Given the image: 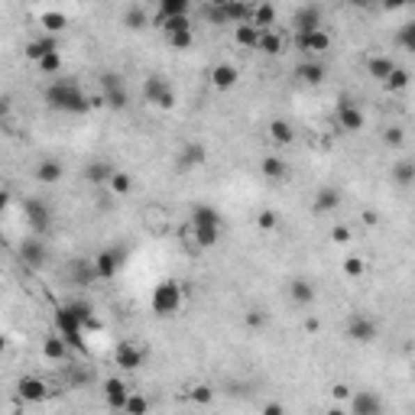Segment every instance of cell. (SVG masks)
<instances>
[{
	"instance_id": "cell-5",
	"label": "cell",
	"mask_w": 415,
	"mask_h": 415,
	"mask_svg": "<svg viewBox=\"0 0 415 415\" xmlns=\"http://www.w3.org/2000/svg\"><path fill=\"white\" fill-rule=\"evenodd\" d=\"M19 260L29 266V269H42L49 260V250H46V240L42 234H26L19 240Z\"/></svg>"
},
{
	"instance_id": "cell-9",
	"label": "cell",
	"mask_w": 415,
	"mask_h": 415,
	"mask_svg": "<svg viewBox=\"0 0 415 415\" xmlns=\"http://www.w3.org/2000/svg\"><path fill=\"white\" fill-rule=\"evenodd\" d=\"M363 123H367V117H363V111H360L354 101H344L338 104V127L340 130H347V133H360L363 130Z\"/></svg>"
},
{
	"instance_id": "cell-27",
	"label": "cell",
	"mask_w": 415,
	"mask_h": 415,
	"mask_svg": "<svg viewBox=\"0 0 415 415\" xmlns=\"http://www.w3.org/2000/svg\"><path fill=\"white\" fill-rule=\"evenodd\" d=\"M393 182H396L399 189H409L415 182V162L409 159V156H402V159L393 166Z\"/></svg>"
},
{
	"instance_id": "cell-22",
	"label": "cell",
	"mask_w": 415,
	"mask_h": 415,
	"mask_svg": "<svg viewBox=\"0 0 415 415\" xmlns=\"http://www.w3.org/2000/svg\"><path fill=\"white\" fill-rule=\"evenodd\" d=\"M260 33H263V29L253 26L250 19H240V23H234V42L240 49H256V42H260Z\"/></svg>"
},
{
	"instance_id": "cell-51",
	"label": "cell",
	"mask_w": 415,
	"mask_h": 415,
	"mask_svg": "<svg viewBox=\"0 0 415 415\" xmlns=\"http://www.w3.org/2000/svg\"><path fill=\"white\" fill-rule=\"evenodd\" d=\"M347 396H350V386L338 383V386H334V399H347Z\"/></svg>"
},
{
	"instance_id": "cell-34",
	"label": "cell",
	"mask_w": 415,
	"mask_h": 415,
	"mask_svg": "<svg viewBox=\"0 0 415 415\" xmlns=\"http://www.w3.org/2000/svg\"><path fill=\"white\" fill-rule=\"evenodd\" d=\"M36 68H39V72H42V75H56L58 68H62V56H58V49H56V52H49V56H42V58H39V62H36Z\"/></svg>"
},
{
	"instance_id": "cell-17",
	"label": "cell",
	"mask_w": 415,
	"mask_h": 415,
	"mask_svg": "<svg viewBox=\"0 0 415 415\" xmlns=\"http://www.w3.org/2000/svg\"><path fill=\"white\" fill-rule=\"evenodd\" d=\"M367 75L373 78V81H386L389 78V72L396 68V58L393 56H383V52H373V56H367Z\"/></svg>"
},
{
	"instance_id": "cell-12",
	"label": "cell",
	"mask_w": 415,
	"mask_h": 415,
	"mask_svg": "<svg viewBox=\"0 0 415 415\" xmlns=\"http://www.w3.org/2000/svg\"><path fill=\"white\" fill-rule=\"evenodd\" d=\"M299 49H302L305 56H321V52L331 49V36L321 26L308 29V33H299Z\"/></svg>"
},
{
	"instance_id": "cell-8",
	"label": "cell",
	"mask_w": 415,
	"mask_h": 415,
	"mask_svg": "<svg viewBox=\"0 0 415 415\" xmlns=\"http://www.w3.org/2000/svg\"><path fill=\"white\" fill-rule=\"evenodd\" d=\"M23 214H26V224H29V234H46L49 224H52V211H49L42 201L29 198L23 205Z\"/></svg>"
},
{
	"instance_id": "cell-47",
	"label": "cell",
	"mask_w": 415,
	"mask_h": 415,
	"mask_svg": "<svg viewBox=\"0 0 415 415\" xmlns=\"http://www.w3.org/2000/svg\"><path fill=\"white\" fill-rule=\"evenodd\" d=\"M191 399H195V402H208V399H211V389H208V386H195Z\"/></svg>"
},
{
	"instance_id": "cell-20",
	"label": "cell",
	"mask_w": 415,
	"mask_h": 415,
	"mask_svg": "<svg viewBox=\"0 0 415 415\" xmlns=\"http://www.w3.org/2000/svg\"><path fill=\"white\" fill-rule=\"evenodd\" d=\"M111 175H113V166L107 159H91L85 166V182L88 185H95V189H107V182H111Z\"/></svg>"
},
{
	"instance_id": "cell-4",
	"label": "cell",
	"mask_w": 415,
	"mask_h": 415,
	"mask_svg": "<svg viewBox=\"0 0 415 415\" xmlns=\"http://www.w3.org/2000/svg\"><path fill=\"white\" fill-rule=\"evenodd\" d=\"M344 334H347L354 344H373V340L379 338V324L370 318L367 311H354V315L347 318V328H344Z\"/></svg>"
},
{
	"instance_id": "cell-25",
	"label": "cell",
	"mask_w": 415,
	"mask_h": 415,
	"mask_svg": "<svg viewBox=\"0 0 415 415\" xmlns=\"http://www.w3.org/2000/svg\"><path fill=\"white\" fill-rule=\"evenodd\" d=\"M56 49H58V46H56V39H52V36L46 33V36H39V39H33V42H26V58L33 62V65H36L39 58L49 56V52H56Z\"/></svg>"
},
{
	"instance_id": "cell-2",
	"label": "cell",
	"mask_w": 415,
	"mask_h": 415,
	"mask_svg": "<svg viewBox=\"0 0 415 415\" xmlns=\"http://www.w3.org/2000/svg\"><path fill=\"white\" fill-rule=\"evenodd\" d=\"M189 230L195 234V240L201 244V250H208V246H214L217 240H221V217H217L214 208L198 205L195 211H191Z\"/></svg>"
},
{
	"instance_id": "cell-46",
	"label": "cell",
	"mask_w": 415,
	"mask_h": 415,
	"mask_svg": "<svg viewBox=\"0 0 415 415\" xmlns=\"http://www.w3.org/2000/svg\"><path fill=\"white\" fill-rule=\"evenodd\" d=\"M331 237H334L338 244H347V240H350V227L338 224V227H334V230H331Z\"/></svg>"
},
{
	"instance_id": "cell-26",
	"label": "cell",
	"mask_w": 415,
	"mask_h": 415,
	"mask_svg": "<svg viewBox=\"0 0 415 415\" xmlns=\"http://www.w3.org/2000/svg\"><path fill=\"white\" fill-rule=\"evenodd\" d=\"M42 354H46L49 360H65L68 357V340L62 338V334H49L46 340H42Z\"/></svg>"
},
{
	"instance_id": "cell-21",
	"label": "cell",
	"mask_w": 415,
	"mask_h": 415,
	"mask_svg": "<svg viewBox=\"0 0 415 415\" xmlns=\"http://www.w3.org/2000/svg\"><path fill=\"white\" fill-rule=\"evenodd\" d=\"M127 396H130V389H127V383H123L120 377L104 379V402H107L111 409H123Z\"/></svg>"
},
{
	"instance_id": "cell-28",
	"label": "cell",
	"mask_w": 415,
	"mask_h": 415,
	"mask_svg": "<svg viewBox=\"0 0 415 415\" xmlns=\"http://www.w3.org/2000/svg\"><path fill=\"white\" fill-rule=\"evenodd\" d=\"M321 26V17H318V7H302L299 13H295V29L299 33H308V29H318Z\"/></svg>"
},
{
	"instance_id": "cell-31",
	"label": "cell",
	"mask_w": 415,
	"mask_h": 415,
	"mask_svg": "<svg viewBox=\"0 0 415 415\" xmlns=\"http://www.w3.org/2000/svg\"><path fill=\"white\" fill-rule=\"evenodd\" d=\"M107 189H111V195H117V198H127V195L133 191V179L127 175V172H117V169H113L111 182H107Z\"/></svg>"
},
{
	"instance_id": "cell-7",
	"label": "cell",
	"mask_w": 415,
	"mask_h": 415,
	"mask_svg": "<svg viewBox=\"0 0 415 415\" xmlns=\"http://www.w3.org/2000/svg\"><path fill=\"white\" fill-rule=\"evenodd\" d=\"M143 227H146V234H156V237H166L172 230V214L166 205H146L140 214Z\"/></svg>"
},
{
	"instance_id": "cell-29",
	"label": "cell",
	"mask_w": 415,
	"mask_h": 415,
	"mask_svg": "<svg viewBox=\"0 0 415 415\" xmlns=\"http://www.w3.org/2000/svg\"><path fill=\"white\" fill-rule=\"evenodd\" d=\"M269 140L279 143V146H289V143L295 140V130L289 120H273L269 123Z\"/></svg>"
},
{
	"instance_id": "cell-18",
	"label": "cell",
	"mask_w": 415,
	"mask_h": 415,
	"mask_svg": "<svg viewBox=\"0 0 415 415\" xmlns=\"http://www.w3.org/2000/svg\"><path fill=\"white\" fill-rule=\"evenodd\" d=\"M208 159V146L198 140H189V143H182V150H179V166L182 169H195V166H201V162Z\"/></svg>"
},
{
	"instance_id": "cell-38",
	"label": "cell",
	"mask_w": 415,
	"mask_h": 415,
	"mask_svg": "<svg viewBox=\"0 0 415 415\" xmlns=\"http://www.w3.org/2000/svg\"><path fill=\"white\" fill-rule=\"evenodd\" d=\"M42 26H46V33H62L68 26V19L62 13H42Z\"/></svg>"
},
{
	"instance_id": "cell-24",
	"label": "cell",
	"mask_w": 415,
	"mask_h": 415,
	"mask_svg": "<svg viewBox=\"0 0 415 415\" xmlns=\"http://www.w3.org/2000/svg\"><path fill=\"white\" fill-rule=\"evenodd\" d=\"M19 396L26 399V402H42L49 396V386L36 377H23L19 379Z\"/></svg>"
},
{
	"instance_id": "cell-53",
	"label": "cell",
	"mask_w": 415,
	"mask_h": 415,
	"mask_svg": "<svg viewBox=\"0 0 415 415\" xmlns=\"http://www.w3.org/2000/svg\"><path fill=\"white\" fill-rule=\"evenodd\" d=\"M211 7H224V3H230V0H208Z\"/></svg>"
},
{
	"instance_id": "cell-1",
	"label": "cell",
	"mask_w": 415,
	"mask_h": 415,
	"mask_svg": "<svg viewBox=\"0 0 415 415\" xmlns=\"http://www.w3.org/2000/svg\"><path fill=\"white\" fill-rule=\"evenodd\" d=\"M46 101L52 104L56 111H62V113H85V111H91V107H88V95L75 85V81H52L49 91H46Z\"/></svg>"
},
{
	"instance_id": "cell-32",
	"label": "cell",
	"mask_w": 415,
	"mask_h": 415,
	"mask_svg": "<svg viewBox=\"0 0 415 415\" xmlns=\"http://www.w3.org/2000/svg\"><path fill=\"white\" fill-rule=\"evenodd\" d=\"M256 49H260V52H266V56H276V52L283 49V36H279L276 29H263V33H260V42H256Z\"/></svg>"
},
{
	"instance_id": "cell-40",
	"label": "cell",
	"mask_w": 415,
	"mask_h": 415,
	"mask_svg": "<svg viewBox=\"0 0 415 415\" xmlns=\"http://www.w3.org/2000/svg\"><path fill=\"white\" fill-rule=\"evenodd\" d=\"M166 39H169V46H172V49H189V46H191V29L172 33V36H166Z\"/></svg>"
},
{
	"instance_id": "cell-19",
	"label": "cell",
	"mask_w": 415,
	"mask_h": 415,
	"mask_svg": "<svg viewBox=\"0 0 415 415\" xmlns=\"http://www.w3.org/2000/svg\"><path fill=\"white\" fill-rule=\"evenodd\" d=\"M65 179V166L58 159H52V156H46V159L36 162V182H42V185H56V182Z\"/></svg>"
},
{
	"instance_id": "cell-42",
	"label": "cell",
	"mask_w": 415,
	"mask_h": 415,
	"mask_svg": "<svg viewBox=\"0 0 415 415\" xmlns=\"http://www.w3.org/2000/svg\"><path fill=\"white\" fill-rule=\"evenodd\" d=\"M150 409V402L140 396H127V402H123V412H146Z\"/></svg>"
},
{
	"instance_id": "cell-14",
	"label": "cell",
	"mask_w": 415,
	"mask_h": 415,
	"mask_svg": "<svg viewBox=\"0 0 415 415\" xmlns=\"http://www.w3.org/2000/svg\"><path fill=\"white\" fill-rule=\"evenodd\" d=\"M113 360H117V367L120 370H140L143 367V347L140 344H133V340H123V344H117Z\"/></svg>"
},
{
	"instance_id": "cell-15",
	"label": "cell",
	"mask_w": 415,
	"mask_h": 415,
	"mask_svg": "<svg viewBox=\"0 0 415 415\" xmlns=\"http://www.w3.org/2000/svg\"><path fill=\"white\" fill-rule=\"evenodd\" d=\"M350 399V412L354 415H379L383 412V402H379V396H373L370 389H360V393H354Z\"/></svg>"
},
{
	"instance_id": "cell-50",
	"label": "cell",
	"mask_w": 415,
	"mask_h": 415,
	"mask_svg": "<svg viewBox=\"0 0 415 415\" xmlns=\"http://www.w3.org/2000/svg\"><path fill=\"white\" fill-rule=\"evenodd\" d=\"M344 3H347V7H354V10H367L373 0H344Z\"/></svg>"
},
{
	"instance_id": "cell-3",
	"label": "cell",
	"mask_w": 415,
	"mask_h": 415,
	"mask_svg": "<svg viewBox=\"0 0 415 415\" xmlns=\"http://www.w3.org/2000/svg\"><path fill=\"white\" fill-rule=\"evenodd\" d=\"M182 308V285L166 279L152 289V311L156 315H175Z\"/></svg>"
},
{
	"instance_id": "cell-16",
	"label": "cell",
	"mask_w": 415,
	"mask_h": 415,
	"mask_svg": "<svg viewBox=\"0 0 415 415\" xmlns=\"http://www.w3.org/2000/svg\"><path fill=\"white\" fill-rule=\"evenodd\" d=\"M260 172H263L266 182L279 185V182L289 179V162H285V156H263V162H260Z\"/></svg>"
},
{
	"instance_id": "cell-52",
	"label": "cell",
	"mask_w": 415,
	"mask_h": 415,
	"mask_svg": "<svg viewBox=\"0 0 415 415\" xmlns=\"http://www.w3.org/2000/svg\"><path fill=\"white\" fill-rule=\"evenodd\" d=\"M7 117H10V101L7 97H0V123L7 120Z\"/></svg>"
},
{
	"instance_id": "cell-33",
	"label": "cell",
	"mask_w": 415,
	"mask_h": 415,
	"mask_svg": "<svg viewBox=\"0 0 415 415\" xmlns=\"http://www.w3.org/2000/svg\"><path fill=\"white\" fill-rule=\"evenodd\" d=\"M340 269H344V276H347V279H360V276L367 273V260H363V256H357V253H350V256H344Z\"/></svg>"
},
{
	"instance_id": "cell-37",
	"label": "cell",
	"mask_w": 415,
	"mask_h": 415,
	"mask_svg": "<svg viewBox=\"0 0 415 415\" xmlns=\"http://www.w3.org/2000/svg\"><path fill=\"white\" fill-rule=\"evenodd\" d=\"M383 85H386L389 91H402V88L409 85V72H406V68H399V65H396L393 72H389V78L383 81Z\"/></svg>"
},
{
	"instance_id": "cell-44",
	"label": "cell",
	"mask_w": 415,
	"mask_h": 415,
	"mask_svg": "<svg viewBox=\"0 0 415 415\" xmlns=\"http://www.w3.org/2000/svg\"><path fill=\"white\" fill-rule=\"evenodd\" d=\"M246 324H250V328H263V324H266L263 308H253V311H250V315H246Z\"/></svg>"
},
{
	"instance_id": "cell-10",
	"label": "cell",
	"mask_w": 415,
	"mask_h": 415,
	"mask_svg": "<svg viewBox=\"0 0 415 415\" xmlns=\"http://www.w3.org/2000/svg\"><path fill=\"white\" fill-rule=\"evenodd\" d=\"M340 205V189H334V185H321L318 191H315V198H311V214H331V211H338Z\"/></svg>"
},
{
	"instance_id": "cell-39",
	"label": "cell",
	"mask_w": 415,
	"mask_h": 415,
	"mask_svg": "<svg viewBox=\"0 0 415 415\" xmlns=\"http://www.w3.org/2000/svg\"><path fill=\"white\" fill-rule=\"evenodd\" d=\"M127 26L130 29H146L150 26V17H146L140 7H133V10H127Z\"/></svg>"
},
{
	"instance_id": "cell-13",
	"label": "cell",
	"mask_w": 415,
	"mask_h": 415,
	"mask_svg": "<svg viewBox=\"0 0 415 415\" xmlns=\"http://www.w3.org/2000/svg\"><path fill=\"white\" fill-rule=\"evenodd\" d=\"M91 263H95V276H97V279H111V276H117V269H120L123 253H120V250H101Z\"/></svg>"
},
{
	"instance_id": "cell-41",
	"label": "cell",
	"mask_w": 415,
	"mask_h": 415,
	"mask_svg": "<svg viewBox=\"0 0 415 415\" xmlns=\"http://www.w3.org/2000/svg\"><path fill=\"white\" fill-rule=\"evenodd\" d=\"M402 140H406V130H402V127H389V130L383 133V143H386V146H402Z\"/></svg>"
},
{
	"instance_id": "cell-35",
	"label": "cell",
	"mask_w": 415,
	"mask_h": 415,
	"mask_svg": "<svg viewBox=\"0 0 415 415\" xmlns=\"http://www.w3.org/2000/svg\"><path fill=\"white\" fill-rule=\"evenodd\" d=\"M191 0H159V13L162 17H175V13H189Z\"/></svg>"
},
{
	"instance_id": "cell-43",
	"label": "cell",
	"mask_w": 415,
	"mask_h": 415,
	"mask_svg": "<svg viewBox=\"0 0 415 415\" xmlns=\"http://www.w3.org/2000/svg\"><path fill=\"white\" fill-rule=\"evenodd\" d=\"M256 224L263 227V230H276V214H273V211H260Z\"/></svg>"
},
{
	"instance_id": "cell-45",
	"label": "cell",
	"mask_w": 415,
	"mask_h": 415,
	"mask_svg": "<svg viewBox=\"0 0 415 415\" xmlns=\"http://www.w3.org/2000/svg\"><path fill=\"white\" fill-rule=\"evenodd\" d=\"M412 33H415V26H412V23H406L402 33H399V46H402V49H412Z\"/></svg>"
},
{
	"instance_id": "cell-48",
	"label": "cell",
	"mask_w": 415,
	"mask_h": 415,
	"mask_svg": "<svg viewBox=\"0 0 415 415\" xmlns=\"http://www.w3.org/2000/svg\"><path fill=\"white\" fill-rule=\"evenodd\" d=\"M10 201H13V195H10L7 189H0V214L7 211V205H10Z\"/></svg>"
},
{
	"instance_id": "cell-6",
	"label": "cell",
	"mask_w": 415,
	"mask_h": 415,
	"mask_svg": "<svg viewBox=\"0 0 415 415\" xmlns=\"http://www.w3.org/2000/svg\"><path fill=\"white\" fill-rule=\"evenodd\" d=\"M143 97L150 104H156V107H162V111H172V107H175V91H172V88L166 85V78H159V75H150L143 81Z\"/></svg>"
},
{
	"instance_id": "cell-11",
	"label": "cell",
	"mask_w": 415,
	"mask_h": 415,
	"mask_svg": "<svg viewBox=\"0 0 415 415\" xmlns=\"http://www.w3.org/2000/svg\"><path fill=\"white\" fill-rule=\"evenodd\" d=\"M237 78H240V72H237V65H230V62H217V65L208 72V81H211L214 91H230V88L237 85Z\"/></svg>"
},
{
	"instance_id": "cell-30",
	"label": "cell",
	"mask_w": 415,
	"mask_h": 415,
	"mask_svg": "<svg viewBox=\"0 0 415 415\" xmlns=\"http://www.w3.org/2000/svg\"><path fill=\"white\" fill-rule=\"evenodd\" d=\"M295 75L302 78V81H308V85H321V81H324V65H321V62H302V65L295 68Z\"/></svg>"
},
{
	"instance_id": "cell-54",
	"label": "cell",
	"mask_w": 415,
	"mask_h": 415,
	"mask_svg": "<svg viewBox=\"0 0 415 415\" xmlns=\"http://www.w3.org/2000/svg\"><path fill=\"white\" fill-rule=\"evenodd\" d=\"M3 347H7V340H3V338H0V350H3Z\"/></svg>"
},
{
	"instance_id": "cell-49",
	"label": "cell",
	"mask_w": 415,
	"mask_h": 415,
	"mask_svg": "<svg viewBox=\"0 0 415 415\" xmlns=\"http://www.w3.org/2000/svg\"><path fill=\"white\" fill-rule=\"evenodd\" d=\"M406 3H412V0H383L386 10H399V7H406Z\"/></svg>"
},
{
	"instance_id": "cell-36",
	"label": "cell",
	"mask_w": 415,
	"mask_h": 415,
	"mask_svg": "<svg viewBox=\"0 0 415 415\" xmlns=\"http://www.w3.org/2000/svg\"><path fill=\"white\" fill-rule=\"evenodd\" d=\"M273 19H276V13H273V7L269 3H263V7H256V13H253V26H260V29H273Z\"/></svg>"
},
{
	"instance_id": "cell-23",
	"label": "cell",
	"mask_w": 415,
	"mask_h": 415,
	"mask_svg": "<svg viewBox=\"0 0 415 415\" xmlns=\"http://www.w3.org/2000/svg\"><path fill=\"white\" fill-rule=\"evenodd\" d=\"M285 292H289V299H292L295 305H311L315 302V285H311V279H292V283L285 285Z\"/></svg>"
}]
</instances>
